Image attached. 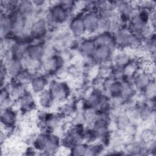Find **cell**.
<instances>
[{
    "label": "cell",
    "mask_w": 156,
    "mask_h": 156,
    "mask_svg": "<svg viewBox=\"0 0 156 156\" xmlns=\"http://www.w3.org/2000/svg\"><path fill=\"white\" fill-rule=\"evenodd\" d=\"M19 7L23 13H30L32 10L33 4L29 1L19 2Z\"/></svg>",
    "instance_id": "cell-1"
}]
</instances>
